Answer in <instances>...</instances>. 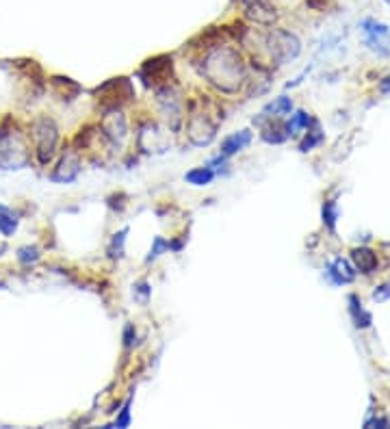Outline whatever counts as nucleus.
Instances as JSON below:
<instances>
[{
    "mask_svg": "<svg viewBox=\"0 0 390 429\" xmlns=\"http://www.w3.org/2000/svg\"><path fill=\"white\" fill-rule=\"evenodd\" d=\"M202 74L206 76L211 85H215L224 94H237L241 85L247 81L241 54L234 48H228V46L215 48L206 54Z\"/></svg>",
    "mask_w": 390,
    "mask_h": 429,
    "instance_id": "nucleus-1",
    "label": "nucleus"
},
{
    "mask_svg": "<svg viewBox=\"0 0 390 429\" xmlns=\"http://www.w3.org/2000/svg\"><path fill=\"white\" fill-rule=\"evenodd\" d=\"M30 163L24 134L18 128H0V170H22Z\"/></svg>",
    "mask_w": 390,
    "mask_h": 429,
    "instance_id": "nucleus-2",
    "label": "nucleus"
},
{
    "mask_svg": "<svg viewBox=\"0 0 390 429\" xmlns=\"http://www.w3.org/2000/svg\"><path fill=\"white\" fill-rule=\"evenodd\" d=\"M30 137L35 141L37 150V159L41 165H48L52 157L57 154V146H59V128L50 117H37L30 126Z\"/></svg>",
    "mask_w": 390,
    "mask_h": 429,
    "instance_id": "nucleus-3",
    "label": "nucleus"
},
{
    "mask_svg": "<svg viewBox=\"0 0 390 429\" xmlns=\"http://www.w3.org/2000/svg\"><path fill=\"white\" fill-rule=\"evenodd\" d=\"M211 109H213V104H211ZM211 109H204V100H202V111H197V106L191 104L186 134H189L193 146H208L215 139L220 119H211Z\"/></svg>",
    "mask_w": 390,
    "mask_h": 429,
    "instance_id": "nucleus-4",
    "label": "nucleus"
},
{
    "mask_svg": "<svg viewBox=\"0 0 390 429\" xmlns=\"http://www.w3.org/2000/svg\"><path fill=\"white\" fill-rule=\"evenodd\" d=\"M96 96L104 111H113V109H121L124 104L135 98V89L128 79H111L96 89Z\"/></svg>",
    "mask_w": 390,
    "mask_h": 429,
    "instance_id": "nucleus-5",
    "label": "nucleus"
},
{
    "mask_svg": "<svg viewBox=\"0 0 390 429\" xmlns=\"http://www.w3.org/2000/svg\"><path fill=\"white\" fill-rule=\"evenodd\" d=\"M267 46H269L271 57L277 61L280 66H284V63H289V61L298 59L300 52H302V41L293 33H289V30H273V33H269Z\"/></svg>",
    "mask_w": 390,
    "mask_h": 429,
    "instance_id": "nucleus-6",
    "label": "nucleus"
},
{
    "mask_svg": "<svg viewBox=\"0 0 390 429\" xmlns=\"http://www.w3.org/2000/svg\"><path fill=\"white\" fill-rule=\"evenodd\" d=\"M171 70H174V63H171V57H154L150 61H146L142 68V79L144 83L150 87H159V85H169L171 79Z\"/></svg>",
    "mask_w": 390,
    "mask_h": 429,
    "instance_id": "nucleus-7",
    "label": "nucleus"
},
{
    "mask_svg": "<svg viewBox=\"0 0 390 429\" xmlns=\"http://www.w3.org/2000/svg\"><path fill=\"white\" fill-rule=\"evenodd\" d=\"M139 148H142L144 152H154V154H161V152H165L169 148V134L159 126L154 124V121H148L146 126H142V130H139Z\"/></svg>",
    "mask_w": 390,
    "mask_h": 429,
    "instance_id": "nucleus-8",
    "label": "nucleus"
},
{
    "mask_svg": "<svg viewBox=\"0 0 390 429\" xmlns=\"http://www.w3.org/2000/svg\"><path fill=\"white\" fill-rule=\"evenodd\" d=\"M362 33H364V43L371 50H376L380 54H388L390 46V28L378 20H364L362 22Z\"/></svg>",
    "mask_w": 390,
    "mask_h": 429,
    "instance_id": "nucleus-9",
    "label": "nucleus"
},
{
    "mask_svg": "<svg viewBox=\"0 0 390 429\" xmlns=\"http://www.w3.org/2000/svg\"><path fill=\"white\" fill-rule=\"evenodd\" d=\"M100 130L102 134L106 137L111 143H121L126 139V117L121 115L119 109H113V111H104V117H102V124H100Z\"/></svg>",
    "mask_w": 390,
    "mask_h": 429,
    "instance_id": "nucleus-10",
    "label": "nucleus"
},
{
    "mask_svg": "<svg viewBox=\"0 0 390 429\" xmlns=\"http://www.w3.org/2000/svg\"><path fill=\"white\" fill-rule=\"evenodd\" d=\"M243 7L247 18L258 24H273L277 18L275 5L271 0H243Z\"/></svg>",
    "mask_w": 390,
    "mask_h": 429,
    "instance_id": "nucleus-11",
    "label": "nucleus"
},
{
    "mask_svg": "<svg viewBox=\"0 0 390 429\" xmlns=\"http://www.w3.org/2000/svg\"><path fill=\"white\" fill-rule=\"evenodd\" d=\"M78 172H81V157H78L76 150H68L64 157H61L59 167L52 172V180L55 182H72Z\"/></svg>",
    "mask_w": 390,
    "mask_h": 429,
    "instance_id": "nucleus-12",
    "label": "nucleus"
},
{
    "mask_svg": "<svg viewBox=\"0 0 390 429\" xmlns=\"http://www.w3.org/2000/svg\"><path fill=\"white\" fill-rule=\"evenodd\" d=\"M249 143H252V132L249 130H239V132H232L228 134L224 143H222V154L224 159H230L234 154H239L241 150H245Z\"/></svg>",
    "mask_w": 390,
    "mask_h": 429,
    "instance_id": "nucleus-13",
    "label": "nucleus"
},
{
    "mask_svg": "<svg viewBox=\"0 0 390 429\" xmlns=\"http://www.w3.org/2000/svg\"><path fill=\"white\" fill-rule=\"evenodd\" d=\"M351 260L355 263V267L360 269L362 273H373L378 269V256L376 252H371L367 248H358L351 252Z\"/></svg>",
    "mask_w": 390,
    "mask_h": 429,
    "instance_id": "nucleus-14",
    "label": "nucleus"
},
{
    "mask_svg": "<svg viewBox=\"0 0 390 429\" xmlns=\"http://www.w3.org/2000/svg\"><path fill=\"white\" fill-rule=\"evenodd\" d=\"M330 278H332L336 284H349V282H353V278H355V271H353V267L347 263V260L338 258V260H334L332 267H330Z\"/></svg>",
    "mask_w": 390,
    "mask_h": 429,
    "instance_id": "nucleus-15",
    "label": "nucleus"
},
{
    "mask_svg": "<svg viewBox=\"0 0 390 429\" xmlns=\"http://www.w3.org/2000/svg\"><path fill=\"white\" fill-rule=\"evenodd\" d=\"M293 111V100L286 98V96H280L275 98L273 102H269L267 106H264L262 115H267L269 119H277V117H284Z\"/></svg>",
    "mask_w": 390,
    "mask_h": 429,
    "instance_id": "nucleus-16",
    "label": "nucleus"
},
{
    "mask_svg": "<svg viewBox=\"0 0 390 429\" xmlns=\"http://www.w3.org/2000/svg\"><path fill=\"white\" fill-rule=\"evenodd\" d=\"M213 178H215L213 167H195V170L184 174V180L193 187H206L213 182Z\"/></svg>",
    "mask_w": 390,
    "mask_h": 429,
    "instance_id": "nucleus-17",
    "label": "nucleus"
},
{
    "mask_svg": "<svg viewBox=\"0 0 390 429\" xmlns=\"http://www.w3.org/2000/svg\"><path fill=\"white\" fill-rule=\"evenodd\" d=\"M262 139L267 143H282L289 139V130H286V126H282L275 119V121H271V124L262 126Z\"/></svg>",
    "mask_w": 390,
    "mask_h": 429,
    "instance_id": "nucleus-18",
    "label": "nucleus"
},
{
    "mask_svg": "<svg viewBox=\"0 0 390 429\" xmlns=\"http://www.w3.org/2000/svg\"><path fill=\"white\" fill-rule=\"evenodd\" d=\"M349 312L353 317L355 328H369L371 326V315L362 308V303L358 301V297H349Z\"/></svg>",
    "mask_w": 390,
    "mask_h": 429,
    "instance_id": "nucleus-19",
    "label": "nucleus"
},
{
    "mask_svg": "<svg viewBox=\"0 0 390 429\" xmlns=\"http://www.w3.org/2000/svg\"><path fill=\"white\" fill-rule=\"evenodd\" d=\"M312 121H315V119L310 117V113L298 111L295 115H291L289 124H286V130H289V134H298L300 130H308V126L312 124Z\"/></svg>",
    "mask_w": 390,
    "mask_h": 429,
    "instance_id": "nucleus-20",
    "label": "nucleus"
},
{
    "mask_svg": "<svg viewBox=\"0 0 390 429\" xmlns=\"http://www.w3.org/2000/svg\"><path fill=\"white\" fill-rule=\"evenodd\" d=\"M15 228H18V217L13 214V210L0 206V232L5 237H11L15 232Z\"/></svg>",
    "mask_w": 390,
    "mask_h": 429,
    "instance_id": "nucleus-21",
    "label": "nucleus"
},
{
    "mask_svg": "<svg viewBox=\"0 0 390 429\" xmlns=\"http://www.w3.org/2000/svg\"><path fill=\"white\" fill-rule=\"evenodd\" d=\"M41 256L39 248H35V245H24V248L18 250V260L22 265H30V263H37Z\"/></svg>",
    "mask_w": 390,
    "mask_h": 429,
    "instance_id": "nucleus-22",
    "label": "nucleus"
},
{
    "mask_svg": "<svg viewBox=\"0 0 390 429\" xmlns=\"http://www.w3.org/2000/svg\"><path fill=\"white\" fill-rule=\"evenodd\" d=\"M321 139H323V134H321V130L317 128V124H315V130L312 132H308V137L302 141V146H300V150L302 152H310L312 148H317L319 143H321Z\"/></svg>",
    "mask_w": 390,
    "mask_h": 429,
    "instance_id": "nucleus-23",
    "label": "nucleus"
},
{
    "mask_svg": "<svg viewBox=\"0 0 390 429\" xmlns=\"http://www.w3.org/2000/svg\"><path fill=\"white\" fill-rule=\"evenodd\" d=\"M167 250H171V248H169V241H165L163 237H156V239H154V245H152V250H150V256H148L146 260H148V263H152L154 258H159V256H161L163 252H167Z\"/></svg>",
    "mask_w": 390,
    "mask_h": 429,
    "instance_id": "nucleus-24",
    "label": "nucleus"
},
{
    "mask_svg": "<svg viewBox=\"0 0 390 429\" xmlns=\"http://www.w3.org/2000/svg\"><path fill=\"white\" fill-rule=\"evenodd\" d=\"M128 230H121L119 235L113 237V243H111V248H108V254H111V258H119L121 252H124V237H126Z\"/></svg>",
    "mask_w": 390,
    "mask_h": 429,
    "instance_id": "nucleus-25",
    "label": "nucleus"
},
{
    "mask_svg": "<svg viewBox=\"0 0 390 429\" xmlns=\"http://www.w3.org/2000/svg\"><path fill=\"white\" fill-rule=\"evenodd\" d=\"M336 204L334 202H327L325 206H323V221L330 226V228H334V223H336Z\"/></svg>",
    "mask_w": 390,
    "mask_h": 429,
    "instance_id": "nucleus-26",
    "label": "nucleus"
},
{
    "mask_svg": "<svg viewBox=\"0 0 390 429\" xmlns=\"http://www.w3.org/2000/svg\"><path fill=\"white\" fill-rule=\"evenodd\" d=\"M128 423H130V399L126 401V406H124L121 417L113 425H108V427H128Z\"/></svg>",
    "mask_w": 390,
    "mask_h": 429,
    "instance_id": "nucleus-27",
    "label": "nucleus"
},
{
    "mask_svg": "<svg viewBox=\"0 0 390 429\" xmlns=\"http://www.w3.org/2000/svg\"><path fill=\"white\" fill-rule=\"evenodd\" d=\"M150 293H152V288H150V284H148V282H139V284H135V295H137L139 299H142L144 303L148 301Z\"/></svg>",
    "mask_w": 390,
    "mask_h": 429,
    "instance_id": "nucleus-28",
    "label": "nucleus"
},
{
    "mask_svg": "<svg viewBox=\"0 0 390 429\" xmlns=\"http://www.w3.org/2000/svg\"><path fill=\"white\" fill-rule=\"evenodd\" d=\"M390 297V282L388 284H382L376 293H373V299L376 301H384V299H388Z\"/></svg>",
    "mask_w": 390,
    "mask_h": 429,
    "instance_id": "nucleus-29",
    "label": "nucleus"
},
{
    "mask_svg": "<svg viewBox=\"0 0 390 429\" xmlns=\"http://www.w3.org/2000/svg\"><path fill=\"white\" fill-rule=\"evenodd\" d=\"M382 91H384V94H390V76L382 83Z\"/></svg>",
    "mask_w": 390,
    "mask_h": 429,
    "instance_id": "nucleus-30",
    "label": "nucleus"
},
{
    "mask_svg": "<svg viewBox=\"0 0 390 429\" xmlns=\"http://www.w3.org/2000/svg\"><path fill=\"white\" fill-rule=\"evenodd\" d=\"M7 248H5V245H0V256H3V252H5Z\"/></svg>",
    "mask_w": 390,
    "mask_h": 429,
    "instance_id": "nucleus-31",
    "label": "nucleus"
},
{
    "mask_svg": "<svg viewBox=\"0 0 390 429\" xmlns=\"http://www.w3.org/2000/svg\"><path fill=\"white\" fill-rule=\"evenodd\" d=\"M386 3H388V5H390V0H386Z\"/></svg>",
    "mask_w": 390,
    "mask_h": 429,
    "instance_id": "nucleus-32",
    "label": "nucleus"
}]
</instances>
